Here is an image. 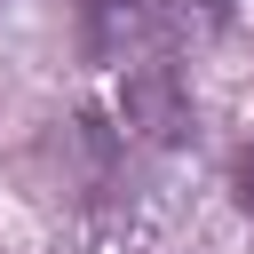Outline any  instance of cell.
<instances>
[{"label": "cell", "mask_w": 254, "mask_h": 254, "mask_svg": "<svg viewBox=\"0 0 254 254\" xmlns=\"http://www.w3.org/2000/svg\"><path fill=\"white\" fill-rule=\"evenodd\" d=\"M111 119L127 127L135 151H183L198 135V95H190V71L175 48H151L135 64H119V95H111Z\"/></svg>", "instance_id": "obj_2"}, {"label": "cell", "mask_w": 254, "mask_h": 254, "mask_svg": "<svg viewBox=\"0 0 254 254\" xmlns=\"http://www.w3.org/2000/svg\"><path fill=\"white\" fill-rule=\"evenodd\" d=\"M40 151L56 159V190L79 214H103V206H119L135 190V143H127V127L111 111H64Z\"/></svg>", "instance_id": "obj_1"}, {"label": "cell", "mask_w": 254, "mask_h": 254, "mask_svg": "<svg viewBox=\"0 0 254 254\" xmlns=\"http://www.w3.org/2000/svg\"><path fill=\"white\" fill-rule=\"evenodd\" d=\"M230 198L254 214V143H246V151H238V167H230Z\"/></svg>", "instance_id": "obj_4"}, {"label": "cell", "mask_w": 254, "mask_h": 254, "mask_svg": "<svg viewBox=\"0 0 254 254\" xmlns=\"http://www.w3.org/2000/svg\"><path fill=\"white\" fill-rule=\"evenodd\" d=\"M71 16H79V64L95 71H119L190 32V0H71Z\"/></svg>", "instance_id": "obj_3"}]
</instances>
